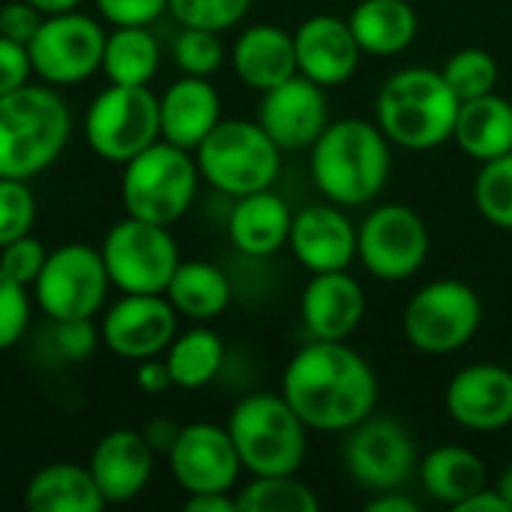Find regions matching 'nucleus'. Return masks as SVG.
<instances>
[{
	"label": "nucleus",
	"mask_w": 512,
	"mask_h": 512,
	"mask_svg": "<svg viewBox=\"0 0 512 512\" xmlns=\"http://www.w3.org/2000/svg\"><path fill=\"white\" fill-rule=\"evenodd\" d=\"M36 222V198L27 180L0 177V246L30 234Z\"/></svg>",
	"instance_id": "4c0bfd02"
},
{
	"label": "nucleus",
	"mask_w": 512,
	"mask_h": 512,
	"mask_svg": "<svg viewBox=\"0 0 512 512\" xmlns=\"http://www.w3.org/2000/svg\"><path fill=\"white\" fill-rule=\"evenodd\" d=\"M366 315V294L363 285L345 273H312L300 297V318L312 339L345 342Z\"/></svg>",
	"instance_id": "412c9836"
},
{
	"label": "nucleus",
	"mask_w": 512,
	"mask_h": 512,
	"mask_svg": "<svg viewBox=\"0 0 512 512\" xmlns=\"http://www.w3.org/2000/svg\"><path fill=\"white\" fill-rule=\"evenodd\" d=\"M30 288L45 318L75 321L93 318L105 306L111 279L99 249L87 243H63L48 252Z\"/></svg>",
	"instance_id": "9b49d317"
},
{
	"label": "nucleus",
	"mask_w": 512,
	"mask_h": 512,
	"mask_svg": "<svg viewBox=\"0 0 512 512\" xmlns=\"http://www.w3.org/2000/svg\"><path fill=\"white\" fill-rule=\"evenodd\" d=\"M174 63L183 75L210 78L225 63V45L213 30L183 27L174 39Z\"/></svg>",
	"instance_id": "e433bc0d"
},
{
	"label": "nucleus",
	"mask_w": 512,
	"mask_h": 512,
	"mask_svg": "<svg viewBox=\"0 0 512 512\" xmlns=\"http://www.w3.org/2000/svg\"><path fill=\"white\" fill-rule=\"evenodd\" d=\"M102 342L99 330L93 327V318H75V321H54L51 327V345L60 360L78 363L87 360L96 345Z\"/></svg>",
	"instance_id": "a19ab883"
},
{
	"label": "nucleus",
	"mask_w": 512,
	"mask_h": 512,
	"mask_svg": "<svg viewBox=\"0 0 512 512\" xmlns=\"http://www.w3.org/2000/svg\"><path fill=\"white\" fill-rule=\"evenodd\" d=\"M96 9L114 27H150L168 12V0H96Z\"/></svg>",
	"instance_id": "79ce46f5"
},
{
	"label": "nucleus",
	"mask_w": 512,
	"mask_h": 512,
	"mask_svg": "<svg viewBox=\"0 0 512 512\" xmlns=\"http://www.w3.org/2000/svg\"><path fill=\"white\" fill-rule=\"evenodd\" d=\"M222 120L219 90L207 78L183 75L159 96V132L162 141L192 150Z\"/></svg>",
	"instance_id": "5701e85b"
},
{
	"label": "nucleus",
	"mask_w": 512,
	"mask_h": 512,
	"mask_svg": "<svg viewBox=\"0 0 512 512\" xmlns=\"http://www.w3.org/2000/svg\"><path fill=\"white\" fill-rule=\"evenodd\" d=\"M342 459L351 480L369 492L402 489L420 465L414 435L399 420L372 414L348 429Z\"/></svg>",
	"instance_id": "4468645a"
},
{
	"label": "nucleus",
	"mask_w": 512,
	"mask_h": 512,
	"mask_svg": "<svg viewBox=\"0 0 512 512\" xmlns=\"http://www.w3.org/2000/svg\"><path fill=\"white\" fill-rule=\"evenodd\" d=\"M141 435H144V441L150 444L153 453H165V456H168V450L174 447V441H177V435H180V426L171 423V420H165V417H159V420H150V423L141 429Z\"/></svg>",
	"instance_id": "49530a36"
},
{
	"label": "nucleus",
	"mask_w": 512,
	"mask_h": 512,
	"mask_svg": "<svg viewBox=\"0 0 512 512\" xmlns=\"http://www.w3.org/2000/svg\"><path fill=\"white\" fill-rule=\"evenodd\" d=\"M447 414L468 432H501L512 426V369L471 363L456 372L444 393Z\"/></svg>",
	"instance_id": "a211bd4d"
},
{
	"label": "nucleus",
	"mask_w": 512,
	"mask_h": 512,
	"mask_svg": "<svg viewBox=\"0 0 512 512\" xmlns=\"http://www.w3.org/2000/svg\"><path fill=\"white\" fill-rule=\"evenodd\" d=\"M483 324V300L462 279H435L423 285L402 312L408 345L429 357L462 351Z\"/></svg>",
	"instance_id": "6e6552de"
},
{
	"label": "nucleus",
	"mask_w": 512,
	"mask_h": 512,
	"mask_svg": "<svg viewBox=\"0 0 512 512\" xmlns=\"http://www.w3.org/2000/svg\"><path fill=\"white\" fill-rule=\"evenodd\" d=\"M510 432H512V426H510Z\"/></svg>",
	"instance_id": "864d4df0"
},
{
	"label": "nucleus",
	"mask_w": 512,
	"mask_h": 512,
	"mask_svg": "<svg viewBox=\"0 0 512 512\" xmlns=\"http://www.w3.org/2000/svg\"><path fill=\"white\" fill-rule=\"evenodd\" d=\"M417 501L402 495V489H390V492H375V498L366 501V512H417Z\"/></svg>",
	"instance_id": "09e8293b"
},
{
	"label": "nucleus",
	"mask_w": 512,
	"mask_h": 512,
	"mask_svg": "<svg viewBox=\"0 0 512 512\" xmlns=\"http://www.w3.org/2000/svg\"><path fill=\"white\" fill-rule=\"evenodd\" d=\"M30 324V297L21 282L0 270V351L21 342Z\"/></svg>",
	"instance_id": "58836bf2"
},
{
	"label": "nucleus",
	"mask_w": 512,
	"mask_h": 512,
	"mask_svg": "<svg viewBox=\"0 0 512 512\" xmlns=\"http://www.w3.org/2000/svg\"><path fill=\"white\" fill-rule=\"evenodd\" d=\"M168 465L186 495L231 492L243 471L228 429L216 423L180 426V435L168 450Z\"/></svg>",
	"instance_id": "2eb2a0df"
},
{
	"label": "nucleus",
	"mask_w": 512,
	"mask_h": 512,
	"mask_svg": "<svg viewBox=\"0 0 512 512\" xmlns=\"http://www.w3.org/2000/svg\"><path fill=\"white\" fill-rule=\"evenodd\" d=\"M27 3L36 6L42 15H57V12H69L81 6V0H27Z\"/></svg>",
	"instance_id": "3c124183"
},
{
	"label": "nucleus",
	"mask_w": 512,
	"mask_h": 512,
	"mask_svg": "<svg viewBox=\"0 0 512 512\" xmlns=\"http://www.w3.org/2000/svg\"><path fill=\"white\" fill-rule=\"evenodd\" d=\"M228 435L243 471L252 477L297 474L309 450V426L297 417L282 393H252L228 417Z\"/></svg>",
	"instance_id": "39448f33"
},
{
	"label": "nucleus",
	"mask_w": 512,
	"mask_h": 512,
	"mask_svg": "<svg viewBox=\"0 0 512 512\" xmlns=\"http://www.w3.org/2000/svg\"><path fill=\"white\" fill-rule=\"evenodd\" d=\"M165 366L171 372L174 387L201 390L210 381H216V375L222 372L225 342L219 339V333H213L207 327H192V330L174 336V342L165 351Z\"/></svg>",
	"instance_id": "2f4dec72"
},
{
	"label": "nucleus",
	"mask_w": 512,
	"mask_h": 512,
	"mask_svg": "<svg viewBox=\"0 0 512 512\" xmlns=\"http://www.w3.org/2000/svg\"><path fill=\"white\" fill-rule=\"evenodd\" d=\"M42 12L36 6H30L27 0H12V3H3L0 6V36L6 39H15L21 45H27L39 24H42Z\"/></svg>",
	"instance_id": "c03bdc74"
},
{
	"label": "nucleus",
	"mask_w": 512,
	"mask_h": 512,
	"mask_svg": "<svg viewBox=\"0 0 512 512\" xmlns=\"http://www.w3.org/2000/svg\"><path fill=\"white\" fill-rule=\"evenodd\" d=\"M30 75H33V63L27 45L0 36V96L30 84Z\"/></svg>",
	"instance_id": "37998d69"
},
{
	"label": "nucleus",
	"mask_w": 512,
	"mask_h": 512,
	"mask_svg": "<svg viewBox=\"0 0 512 512\" xmlns=\"http://www.w3.org/2000/svg\"><path fill=\"white\" fill-rule=\"evenodd\" d=\"M297 72L309 81L327 87H339L351 81L360 66V45L345 18L336 15H312L294 30Z\"/></svg>",
	"instance_id": "aec40b11"
},
{
	"label": "nucleus",
	"mask_w": 512,
	"mask_h": 512,
	"mask_svg": "<svg viewBox=\"0 0 512 512\" xmlns=\"http://www.w3.org/2000/svg\"><path fill=\"white\" fill-rule=\"evenodd\" d=\"M201 180L231 198L273 189L282 171V147L255 120H219L195 147Z\"/></svg>",
	"instance_id": "0eeeda50"
},
{
	"label": "nucleus",
	"mask_w": 512,
	"mask_h": 512,
	"mask_svg": "<svg viewBox=\"0 0 512 512\" xmlns=\"http://www.w3.org/2000/svg\"><path fill=\"white\" fill-rule=\"evenodd\" d=\"M102 345L123 360H147L168 351L177 336V309L165 294H123L102 318Z\"/></svg>",
	"instance_id": "dca6fc26"
},
{
	"label": "nucleus",
	"mask_w": 512,
	"mask_h": 512,
	"mask_svg": "<svg viewBox=\"0 0 512 512\" xmlns=\"http://www.w3.org/2000/svg\"><path fill=\"white\" fill-rule=\"evenodd\" d=\"M474 204L489 225L512 231V150L480 165L474 180Z\"/></svg>",
	"instance_id": "72a5a7b5"
},
{
	"label": "nucleus",
	"mask_w": 512,
	"mask_h": 512,
	"mask_svg": "<svg viewBox=\"0 0 512 512\" xmlns=\"http://www.w3.org/2000/svg\"><path fill=\"white\" fill-rule=\"evenodd\" d=\"M459 105V96L438 69L408 66L381 84L375 123L396 147L435 150L453 138Z\"/></svg>",
	"instance_id": "20e7f679"
},
{
	"label": "nucleus",
	"mask_w": 512,
	"mask_h": 512,
	"mask_svg": "<svg viewBox=\"0 0 512 512\" xmlns=\"http://www.w3.org/2000/svg\"><path fill=\"white\" fill-rule=\"evenodd\" d=\"M495 489H498V495L504 498V504H507V510L512 512V465H510V468H504V474L498 477V483H495Z\"/></svg>",
	"instance_id": "603ef678"
},
{
	"label": "nucleus",
	"mask_w": 512,
	"mask_h": 512,
	"mask_svg": "<svg viewBox=\"0 0 512 512\" xmlns=\"http://www.w3.org/2000/svg\"><path fill=\"white\" fill-rule=\"evenodd\" d=\"M186 512H237V498H231V492H198V495H186Z\"/></svg>",
	"instance_id": "de8ad7c7"
},
{
	"label": "nucleus",
	"mask_w": 512,
	"mask_h": 512,
	"mask_svg": "<svg viewBox=\"0 0 512 512\" xmlns=\"http://www.w3.org/2000/svg\"><path fill=\"white\" fill-rule=\"evenodd\" d=\"M453 141L474 162H489L512 150V102L501 93L465 99L459 105Z\"/></svg>",
	"instance_id": "a878e982"
},
{
	"label": "nucleus",
	"mask_w": 512,
	"mask_h": 512,
	"mask_svg": "<svg viewBox=\"0 0 512 512\" xmlns=\"http://www.w3.org/2000/svg\"><path fill=\"white\" fill-rule=\"evenodd\" d=\"M24 504L33 512H102L108 507L90 468L72 462L36 471L24 489Z\"/></svg>",
	"instance_id": "cd10ccee"
},
{
	"label": "nucleus",
	"mask_w": 512,
	"mask_h": 512,
	"mask_svg": "<svg viewBox=\"0 0 512 512\" xmlns=\"http://www.w3.org/2000/svg\"><path fill=\"white\" fill-rule=\"evenodd\" d=\"M291 207L273 189H261L237 198L228 216V237L237 252L249 258H270L288 246L291 234Z\"/></svg>",
	"instance_id": "393cba45"
},
{
	"label": "nucleus",
	"mask_w": 512,
	"mask_h": 512,
	"mask_svg": "<svg viewBox=\"0 0 512 512\" xmlns=\"http://www.w3.org/2000/svg\"><path fill=\"white\" fill-rule=\"evenodd\" d=\"M441 75L450 84V90L459 96V102H465V99L495 93L501 69H498V60H495L492 51H486V48H462V51L450 54Z\"/></svg>",
	"instance_id": "f704fd0d"
},
{
	"label": "nucleus",
	"mask_w": 512,
	"mask_h": 512,
	"mask_svg": "<svg viewBox=\"0 0 512 512\" xmlns=\"http://www.w3.org/2000/svg\"><path fill=\"white\" fill-rule=\"evenodd\" d=\"M153 450L135 429H114L102 435L90 453V474L105 504L135 501L153 477Z\"/></svg>",
	"instance_id": "4be33fe9"
},
{
	"label": "nucleus",
	"mask_w": 512,
	"mask_h": 512,
	"mask_svg": "<svg viewBox=\"0 0 512 512\" xmlns=\"http://www.w3.org/2000/svg\"><path fill=\"white\" fill-rule=\"evenodd\" d=\"M84 138L99 159L126 165L162 138L159 96L147 84H108L84 114Z\"/></svg>",
	"instance_id": "1a4fd4ad"
},
{
	"label": "nucleus",
	"mask_w": 512,
	"mask_h": 512,
	"mask_svg": "<svg viewBox=\"0 0 512 512\" xmlns=\"http://www.w3.org/2000/svg\"><path fill=\"white\" fill-rule=\"evenodd\" d=\"M198 180L201 171L195 153L159 138L123 165L120 198L126 216L153 225H174L192 207Z\"/></svg>",
	"instance_id": "423d86ee"
},
{
	"label": "nucleus",
	"mask_w": 512,
	"mask_h": 512,
	"mask_svg": "<svg viewBox=\"0 0 512 512\" xmlns=\"http://www.w3.org/2000/svg\"><path fill=\"white\" fill-rule=\"evenodd\" d=\"M309 150L315 189L339 207H363L375 201L393 171L390 138L378 123L363 117L327 123Z\"/></svg>",
	"instance_id": "f03ea898"
},
{
	"label": "nucleus",
	"mask_w": 512,
	"mask_h": 512,
	"mask_svg": "<svg viewBox=\"0 0 512 512\" xmlns=\"http://www.w3.org/2000/svg\"><path fill=\"white\" fill-rule=\"evenodd\" d=\"M45 258H48V252L33 234H24L6 246H0V270L6 276H12L15 282H21L24 288H30L36 282Z\"/></svg>",
	"instance_id": "ea45409f"
},
{
	"label": "nucleus",
	"mask_w": 512,
	"mask_h": 512,
	"mask_svg": "<svg viewBox=\"0 0 512 512\" xmlns=\"http://www.w3.org/2000/svg\"><path fill=\"white\" fill-rule=\"evenodd\" d=\"M417 474L426 495L447 507H459L468 495L480 492L489 483L486 462L474 450L459 444L435 447L432 453H426L417 465Z\"/></svg>",
	"instance_id": "c85d7f7f"
},
{
	"label": "nucleus",
	"mask_w": 512,
	"mask_h": 512,
	"mask_svg": "<svg viewBox=\"0 0 512 512\" xmlns=\"http://www.w3.org/2000/svg\"><path fill=\"white\" fill-rule=\"evenodd\" d=\"M135 384H138L144 393H150V396H159V393H165V390H171V387H174V381H171V372H168L165 360H159V357L138 360V369H135Z\"/></svg>",
	"instance_id": "a18cd8bd"
},
{
	"label": "nucleus",
	"mask_w": 512,
	"mask_h": 512,
	"mask_svg": "<svg viewBox=\"0 0 512 512\" xmlns=\"http://www.w3.org/2000/svg\"><path fill=\"white\" fill-rule=\"evenodd\" d=\"M165 297L177 309V315H186L192 321H210L228 309L231 282L210 261H180L165 288Z\"/></svg>",
	"instance_id": "c756f323"
},
{
	"label": "nucleus",
	"mask_w": 512,
	"mask_h": 512,
	"mask_svg": "<svg viewBox=\"0 0 512 512\" xmlns=\"http://www.w3.org/2000/svg\"><path fill=\"white\" fill-rule=\"evenodd\" d=\"M282 396L309 429L348 432L375 414L378 375L351 345L315 339L288 360Z\"/></svg>",
	"instance_id": "f257e3e1"
},
{
	"label": "nucleus",
	"mask_w": 512,
	"mask_h": 512,
	"mask_svg": "<svg viewBox=\"0 0 512 512\" xmlns=\"http://www.w3.org/2000/svg\"><path fill=\"white\" fill-rule=\"evenodd\" d=\"M159 42L147 27H114L105 36L102 72L111 84H150L159 72Z\"/></svg>",
	"instance_id": "7c9ffc66"
},
{
	"label": "nucleus",
	"mask_w": 512,
	"mask_h": 512,
	"mask_svg": "<svg viewBox=\"0 0 512 512\" xmlns=\"http://www.w3.org/2000/svg\"><path fill=\"white\" fill-rule=\"evenodd\" d=\"M456 512H510L507 510V504H504V498L498 495V489H489V486H483L480 492H474V495H468L459 507H453Z\"/></svg>",
	"instance_id": "8fccbe9b"
},
{
	"label": "nucleus",
	"mask_w": 512,
	"mask_h": 512,
	"mask_svg": "<svg viewBox=\"0 0 512 512\" xmlns=\"http://www.w3.org/2000/svg\"><path fill=\"white\" fill-rule=\"evenodd\" d=\"M258 123L282 150H309L330 123L327 93L321 84L297 72L261 93Z\"/></svg>",
	"instance_id": "f3484780"
},
{
	"label": "nucleus",
	"mask_w": 512,
	"mask_h": 512,
	"mask_svg": "<svg viewBox=\"0 0 512 512\" xmlns=\"http://www.w3.org/2000/svg\"><path fill=\"white\" fill-rule=\"evenodd\" d=\"M348 24L363 54L393 57L411 48L420 30V18L408 0H360Z\"/></svg>",
	"instance_id": "bb28decb"
},
{
	"label": "nucleus",
	"mask_w": 512,
	"mask_h": 512,
	"mask_svg": "<svg viewBox=\"0 0 512 512\" xmlns=\"http://www.w3.org/2000/svg\"><path fill=\"white\" fill-rule=\"evenodd\" d=\"M231 66L249 90H273L276 84L297 75L294 33L276 24L246 27L231 48Z\"/></svg>",
	"instance_id": "b1692460"
},
{
	"label": "nucleus",
	"mask_w": 512,
	"mask_h": 512,
	"mask_svg": "<svg viewBox=\"0 0 512 512\" xmlns=\"http://www.w3.org/2000/svg\"><path fill=\"white\" fill-rule=\"evenodd\" d=\"M288 249L309 273L348 270L357 258V228L345 216V207L333 201L309 204L291 219Z\"/></svg>",
	"instance_id": "6ab92c4d"
},
{
	"label": "nucleus",
	"mask_w": 512,
	"mask_h": 512,
	"mask_svg": "<svg viewBox=\"0 0 512 512\" xmlns=\"http://www.w3.org/2000/svg\"><path fill=\"white\" fill-rule=\"evenodd\" d=\"M72 135V114L57 87L24 84L0 96V177L33 180L51 168Z\"/></svg>",
	"instance_id": "7ed1b4c3"
},
{
	"label": "nucleus",
	"mask_w": 512,
	"mask_h": 512,
	"mask_svg": "<svg viewBox=\"0 0 512 512\" xmlns=\"http://www.w3.org/2000/svg\"><path fill=\"white\" fill-rule=\"evenodd\" d=\"M315 492L297 474L255 477L237 495V512H318Z\"/></svg>",
	"instance_id": "473e14b6"
},
{
	"label": "nucleus",
	"mask_w": 512,
	"mask_h": 512,
	"mask_svg": "<svg viewBox=\"0 0 512 512\" xmlns=\"http://www.w3.org/2000/svg\"><path fill=\"white\" fill-rule=\"evenodd\" d=\"M429 228L408 204H381L357 228V258L381 282L411 279L429 258Z\"/></svg>",
	"instance_id": "ddd939ff"
},
{
	"label": "nucleus",
	"mask_w": 512,
	"mask_h": 512,
	"mask_svg": "<svg viewBox=\"0 0 512 512\" xmlns=\"http://www.w3.org/2000/svg\"><path fill=\"white\" fill-rule=\"evenodd\" d=\"M105 30L93 15L78 9L45 15L36 36L27 42L33 75L51 87H75L102 69Z\"/></svg>",
	"instance_id": "f8f14e48"
},
{
	"label": "nucleus",
	"mask_w": 512,
	"mask_h": 512,
	"mask_svg": "<svg viewBox=\"0 0 512 512\" xmlns=\"http://www.w3.org/2000/svg\"><path fill=\"white\" fill-rule=\"evenodd\" d=\"M252 9V0H168V12L180 27H201L225 33L237 27Z\"/></svg>",
	"instance_id": "c9c22d12"
},
{
	"label": "nucleus",
	"mask_w": 512,
	"mask_h": 512,
	"mask_svg": "<svg viewBox=\"0 0 512 512\" xmlns=\"http://www.w3.org/2000/svg\"><path fill=\"white\" fill-rule=\"evenodd\" d=\"M99 252L111 288L123 294H165L180 264V249L168 225H153L135 216L111 225Z\"/></svg>",
	"instance_id": "9d476101"
}]
</instances>
